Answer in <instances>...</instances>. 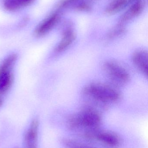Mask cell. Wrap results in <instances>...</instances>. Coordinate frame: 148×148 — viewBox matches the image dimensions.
I'll return each mask as SVG.
<instances>
[{
	"mask_svg": "<svg viewBox=\"0 0 148 148\" xmlns=\"http://www.w3.org/2000/svg\"><path fill=\"white\" fill-rule=\"evenodd\" d=\"M102 119L100 112L92 107H87L69 117L67 125L70 130L81 135L101 127Z\"/></svg>",
	"mask_w": 148,
	"mask_h": 148,
	"instance_id": "cell-1",
	"label": "cell"
},
{
	"mask_svg": "<svg viewBox=\"0 0 148 148\" xmlns=\"http://www.w3.org/2000/svg\"><path fill=\"white\" fill-rule=\"evenodd\" d=\"M84 95L102 106L118 101L121 97L120 92L114 88L107 84L93 83L83 89Z\"/></svg>",
	"mask_w": 148,
	"mask_h": 148,
	"instance_id": "cell-2",
	"label": "cell"
},
{
	"mask_svg": "<svg viewBox=\"0 0 148 148\" xmlns=\"http://www.w3.org/2000/svg\"><path fill=\"white\" fill-rule=\"evenodd\" d=\"M81 136L89 141L98 143L108 148H118L122 143L121 138L117 133L100 128L83 134Z\"/></svg>",
	"mask_w": 148,
	"mask_h": 148,
	"instance_id": "cell-3",
	"label": "cell"
},
{
	"mask_svg": "<svg viewBox=\"0 0 148 148\" xmlns=\"http://www.w3.org/2000/svg\"><path fill=\"white\" fill-rule=\"evenodd\" d=\"M103 66L105 72L114 83L124 84L129 81V74L124 68L116 62L111 61H107Z\"/></svg>",
	"mask_w": 148,
	"mask_h": 148,
	"instance_id": "cell-4",
	"label": "cell"
},
{
	"mask_svg": "<svg viewBox=\"0 0 148 148\" xmlns=\"http://www.w3.org/2000/svg\"><path fill=\"white\" fill-rule=\"evenodd\" d=\"M39 122L36 120L32 121L24 137V148H37Z\"/></svg>",
	"mask_w": 148,
	"mask_h": 148,
	"instance_id": "cell-5",
	"label": "cell"
},
{
	"mask_svg": "<svg viewBox=\"0 0 148 148\" xmlns=\"http://www.w3.org/2000/svg\"><path fill=\"white\" fill-rule=\"evenodd\" d=\"M145 5V0H136L133 3L120 18V25H122L138 16L143 11Z\"/></svg>",
	"mask_w": 148,
	"mask_h": 148,
	"instance_id": "cell-6",
	"label": "cell"
},
{
	"mask_svg": "<svg viewBox=\"0 0 148 148\" xmlns=\"http://www.w3.org/2000/svg\"><path fill=\"white\" fill-rule=\"evenodd\" d=\"M133 62L140 71L146 76L148 75V53L145 50H138L134 53Z\"/></svg>",
	"mask_w": 148,
	"mask_h": 148,
	"instance_id": "cell-7",
	"label": "cell"
},
{
	"mask_svg": "<svg viewBox=\"0 0 148 148\" xmlns=\"http://www.w3.org/2000/svg\"><path fill=\"white\" fill-rule=\"evenodd\" d=\"M76 35L71 29H68L63 33V36L56 48L57 53H61L69 47L74 42Z\"/></svg>",
	"mask_w": 148,
	"mask_h": 148,
	"instance_id": "cell-8",
	"label": "cell"
},
{
	"mask_svg": "<svg viewBox=\"0 0 148 148\" xmlns=\"http://www.w3.org/2000/svg\"><path fill=\"white\" fill-rule=\"evenodd\" d=\"M136 0H114L106 9V12L109 14H114L120 12L132 4Z\"/></svg>",
	"mask_w": 148,
	"mask_h": 148,
	"instance_id": "cell-9",
	"label": "cell"
},
{
	"mask_svg": "<svg viewBox=\"0 0 148 148\" xmlns=\"http://www.w3.org/2000/svg\"><path fill=\"white\" fill-rule=\"evenodd\" d=\"M58 18L59 16L56 14L50 16L40 26V27L38 28L36 31V34L38 35H42L49 31L56 24L59 19Z\"/></svg>",
	"mask_w": 148,
	"mask_h": 148,
	"instance_id": "cell-10",
	"label": "cell"
},
{
	"mask_svg": "<svg viewBox=\"0 0 148 148\" xmlns=\"http://www.w3.org/2000/svg\"><path fill=\"white\" fill-rule=\"evenodd\" d=\"M13 81L12 74L10 72L0 73V94L6 92L9 89Z\"/></svg>",
	"mask_w": 148,
	"mask_h": 148,
	"instance_id": "cell-11",
	"label": "cell"
},
{
	"mask_svg": "<svg viewBox=\"0 0 148 148\" xmlns=\"http://www.w3.org/2000/svg\"><path fill=\"white\" fill-rule=\"evenodd\" d=\"M61 143L66 148H99L72 138H63Z\"/></svg>",
	"mask_w": 148,
	"mask_h": 148,
	"instance_id": "cell-12",
	"label": "cell"
},
{
	"mask_svg": "<svg viewBox=\"0 0 148 148\" xmlns=\"http://www.w3.org/2000/svg\"><path fill=\"white\" fill-rule=\"evenodd\" d=\"M32 0H6V4L8 8L16 9L22 7L30 3Z\"/></svg>",
	"mask_w": 148,
	"mask_h": 148,
	"instance_id": "cell-13",
	"label": "cell"
},
{
	"mask_svg": "<svg viewBox=\"0 0 148 148\" xmlns=\"http://www.w3.org/2000/svg\"><path fill=\"white\" fill-rule=\"evenodd\" d=\"M81 0H62L60 3V7L61 8H68L72 6H76L81 1Z\"/></svg>",
	"mask_w": 148,
	"mask_h": 148,
	"instance_id": "cell-14",
	"label": "cell"
},
{
	"mask_svg": "<svg viewBox=\"0 0 148 148\" xmlns=\"http://www.w3.org/2000/svg\"><path fill=\"white\" fill-rule=\"evenodd\" d=\"M2 104V101L1 99H0V106H1V105Z\"/></svg>",
	"mask_w": 148,
	"mask_h": 148,
	"instance_id": "cell-15",
	"label": "cell"
},
{
	"mask_svg": "<svg viewBox=\"0 0 148 148\" xmlns=\"http://www.w3.org/2000/svg\"></svg>",
	"mask_w": 148,
	"mask_h": 148,
	"instance_id": "cell-16",
	"label": "cell"
}]
</instances>
